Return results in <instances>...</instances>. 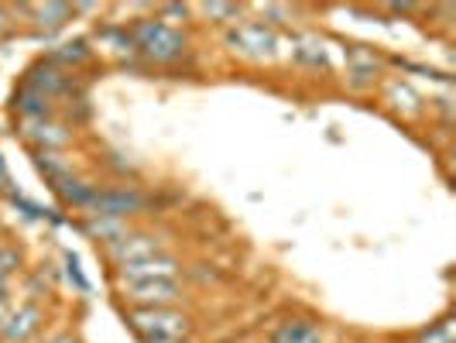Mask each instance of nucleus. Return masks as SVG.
<instances>
[{
	"label": "nucleus",
	"mask_w": 456,
	"mask_h": 343,
	"mask_svg": "<svg viewBox=\"0 0 456 343\" xmlns=\"http://www.w3.org/2000/svg\"><path fill=\"white\" fill-rule=\"evenodd\" d=\"M127 326L141 340H189L192 330H196L192 316L172 309V306H165V309H131Z\"/></svg>",
	"instance_id": "nucleus-1"
},
{
	"label": "nucleus",
	"mask_w": 456,
	"mask_h": 343,
	"mask_svg": "<svg viewBox=\"0 0 456 343\" xmlns=\"http://www.w3.org/2000/svg\"><path fill=\"white\" fill-rule=\"evenodd\" d=\"M134 48L151 62H175L185 55V35L165 21H141L131 31Z\"/></svg>",
	"instance_id": "nucleus-2"
},
{
	"label": "nucleus",
	"mask_w": 456,
	"mask_h": 343,
	"mask_svg": "<svg viewBox=\"0 0 456 343\" xmlns=\"http://www.w3.org/2000/svg\"><path fill=\"white\" fill-rule=\"evenodd\" d=\"M120 296L134 309H165L185 298V285L179 278H148V282H117Z\"/></svg>",
	"instance_id": "nucleus-3"
},
{
	"label": "nucleus",
	"mask_w": 456,
	"mask_h": 343,
	"mask_svg": "<svg viewBox=\"0 0 456 343\" xmlns=\"http://www.w3.org/2000/svg\"><path fill=\"white\" fill-rule=\"evenodd\" d=\"M148 206V200L137 192V189H124V185H114V189H93V200L86 206L90 216H114V220H127Z\"/></svg>",
	"instance_id": "nucleus-4"
},
{
	"label": "nucleus",
	"mask_w": 456,
	"mask_h": 343,
	"mask_svg": "<svg viewBox=\"0 0 456 343\" xmlns=\"http://www.w3.org/2000/svg\"><path fill=\"white\" fill-rule=\"evenodd\" d=\"M165 237L161 233H151V230H127L120 241L107 244V257L114 261V268L120 265H134V261H144V257H155V254L165 251Z\"/></svg>",
	"instance_id": "nucleus-5"
},
{
	"label": "nucleus",
	"mask_w": 456,
	"mask_h": 343,
	"mask_svg": "<svg viewBox=\"0 0 456 343\" xmlns=\"http://www.w3.org/2000/svg\"><path fill=\"white\" fill-rule=\"evenodd\" d=\"M45 330V309L35 298H24L7 313V323L0 330V343H31Z\"/></svg>",
	"instance_id": "nucleus-6"
},
{
	"label": "nucleus",
	"mask_w": 456,
	"mask_h": 343,
	"mask_svg": "<svg viewBox=\"0 0 456 343\" xmlns=\"http://www.w3.org/2000/svg\"><path fill=\"white\" fill-rule=\"evenodd\" d=\"M227 45H233V52H240L248 59H268V55H274V48H278V35H274L268 24L248 21L230 28Z\"/></svg>",
	"instance_id": "nucleus-7"
},
{
	"label": "nucleus",
	"mask_w": 456,
	"mask_h": 343,
	"mask_svg": "<svg viewBox=\"0 0 456 343\" xmlns=\"http://www.w3.org/2000/svg\"><path fill=\"white\" fill-rule=\"evenodd\" d=\"M183 261L175 254L161 251L155 257H144L134 265H120L117 268V282H148V278H179Z\"/></svg>",
	"instance_id": "nucleus-8"
},
{
	"label": "nucleus",
	"mask_w": 456,
	"mask_h": 343,
	"mask_svg": "<svg viewBox=\"0 0 456 343\" xmlns=\"http://www.w3.org/2000/svg\"><path fill=\"white\" fill-rule=\"evenodd\" d=\"M272 343H322V330L313 320H289L272 333Z\"/></svg>",
	"instance_id": "nucleus-9"
},
{
	"label": "nucleus",
	"mask_w": 456,
	"mask_h": 343,
	"mask_svg": "<svg viewBox=\"0 0 456 343\" xmlns=\"http://www.w3.org/2000/svg\"><path fill=\"white\" fill-rule=\"evenodd\" d=\"M83 230L90 233L93 241H100V244H114V241H120L131 227H127V220H114V216H86V220H83Z\"/></svg>",
	"instance_id": "nucleus-10"
},
{
	"label": "nucleus",
	"mask_w": 456,
	"mask_h": 343,
	"mask_svg": "<svg viewBox=\"0 0 456 343\" xmlns=\"http://www.w3.org/2000/svg\"><path fill=\"white\" fill-rule=\"evenodd\" d=\"M31 11H35V18H38L42 28H62L72 18L69 4H45V7H31Z\"/></svg>",
	"instance_id": "nucleus-11"
},
{
	"label": "nucleus",
	"mask_w": 456,
	"mask_h": 343,
	"mask_svg": "<svg viewBox=\"0 0 456 343\" xmlns=\"http://www.w3.org/2000/svg\"><path fill=\"white\" fill-rule=\"evenodd\" d=\"M24 265V254L18 244H7V241H0V278H7L11 282V274L21 272Z\"/></svg>",
	"instance_id": "nucleus-12"
},
{
	"label": "nucleus",
	"mask_w": 456,
	"mask_h": 343,
	"mask_svg": "<svg viewBox=\"0 0 456 343\" xmlns=\"http://www.w3.org/2000/svg\"><path fill=\"white\" fill-rule=\"evenodd\" d=\"M203 14H213V18H237L240 14V7H220V4H213V7H200Z\"/></svg>",
	"instance_id": "nucleus-13"
},
{
	"label": "nucleus",
	"mask_w": 456,
	"mask_h": 343,
	"mask_svg": "<svg viewBox=\"0 0 456 343\" xmlns=\"http://www.w3.org/2000/svg\"><path fill=\"white\" fill-rule=\"evenodd\" d=\"M45 343H79V340H76L72 333H55V337H48Z\"/></svg>",
	"instance_id": "nucleus-14"
},
{
	"label": "nucleus",
	"mask_w": 456,
	"mask_h": 343,
	"mask_svg": "<svg viewBox=\"0 0 456 343\" xmlns=\"http://www.w3.org/2000/svg\"><path fill=\"white\" fill-rule=\"evenodd\" d=\"M7 313H11V302L0 298V330H4V323H7Z\"/></svg>",
	"instance_id": "nucleus-15"
},
{
	"label": "nucleus",
	"mask_w": 456,
	"mask_h": 343,
	"mask_svg": "<svg viewBox=\"0 0 456 343\" xmlns=\"http://www.w3.org/2000/svg\"><path fill=\"white\" fill-rule=\"evenodd\" d=\"M7 292H11V282H7V278H0V298H7Z\"/></svg>",
	"instance_id": "nucleus-16"
},
{
	"label": "nucleus",
	"mask_w": 456,
	"mask_h": 343,
	"mask_svg": "<svg viewBox=\"0 0 456 343\" xmlns=\"http://www.w3.org/2000/svg\"><path fill=\"white\" fill-rule=\"evenodd\" d=\"M144 343H192V340H144Z\"/></svg>",
	"instance_id": "nucleus-17"
}]
</instances>
